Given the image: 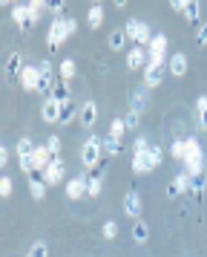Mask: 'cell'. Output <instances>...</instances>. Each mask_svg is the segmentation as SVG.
Segmentation results:
<instances>
[{
  "mask_svg": "<svg viewBox=\"0 0 207 257\" xmlns=\"http://www.w3.org/2000/svg\"><path fill=\"white\" fill-rule=\"evenodd\" d=\"M184 171L190 176L196 174H204V153H202V145L196 136L187 139V156H184Z\"/></svg>",
  "mask_w": 207,
  "mask_h": 257,
  "instance_id": "obj_1",
  "label": "cell"
},
{
  "mask_svg": "<svg viewBox=\"0 0 207 257\" xmlns=\"http://www.w3.org/2000/svg\"><path fill=\"white\" fill-rule=\"evenodd\" d=\"M38 18H40V15L34 12L29 3H14V6H12V21L18 24L20 32H32L34 24H38Z\"/></svg>",
  "mask_w": 207,
  "mask_h": 257,
  "instance_id": "obj_2",
  "label": "cell"
},
{
  "mask_svg": "<svg viewBox=\"0 0 207 257\" xmlns=\"http://www.w3.org/2000/svg\"><path fill=\"white\" fill-rule=\"evenodd\" d=\"M104 156V139L101 136H90V139L84 142V148H80V162L84 168H98Z\"/></svg>",
  "mask_w": 207,
  "mask_h": 257,
  "instance_id": "obj_3",
  "label": "cell"
},
{
  "mask_svg": "<svg viewBox=\"0 0 207 257\" xmlns=\"http://www.w3.org/2000/svg\"><path fill=\"white\" fill-rule=\"evenodd\" d=\"M38 70H40V78H38V90H34V93H40L44 98H52V90H55V81H52V61H40Z\"/></svg>",
  "mask_w": 207,
  "mask_h": 257,
  "instance_id": "obj_4",
  "label": "cell"
},
{
  "mask_svg": "<svg viewBox=\"0 0 207 257\" xmlns=\"http://www.w3.org/2000/svg\"><path fill=\"white\" fill-rule=\"evenodd\" d=\"M66 26H64V15L60 18H52V24H49V32H46V47L49 49H58L64 41H66Z\"/></svg>",
  "mask_w": 207,
  "mask_h": 257,
  "instance_id": "obj_5",
  "label": "cell"
},
{
  "mask_svg": "<svg viewBox=\"0 0 207 257\" xmlns=\"http://www.w3.org/2000/svg\"><path fill=\"white\" fill-rule=\"evenodd\" d=\"M164 52H167V35L158 32V35H152V41H150V47H147L150 64H167L164 61Z\"/></svg>",
  "mask_w": 207,
  "mask_h": 257,
  "instance_id": "obj_6",
  "label": "cell"
},
{
  "mask_svg": "<svg viewBox=\"0 0 207 257\" xmlns=\"http://www.w3.org/2000/svg\"><path fill=\"white\" fill-rule=\"evenodd\" d=\"M147 104H150V87L147 84H138L136 90L130 93V110L132 113H144Z\"/></svg>",
  "mask_w": 207,
  "mask_h": 257,
  "instance_id": "obj_7",
  "label": "cell"
},
{
  "mask_svg": "<svg viewBox=\"0 0 207 257\" xmlns=\"http://www.w3.org/2000/svg\"><path fill=\"white\" fill-rule=\"evenodd\" d=\"M40 176H44L46 185H58V182L64 179V159H60V153H55V156H52L49 168H46V171H44Z\"/></svg>",
  "mask_w": 207,
  "mask_h": 257,
  "instance_id": "obj_8",
  "label": "cell"
},
{
  "mask_svg": "<svg viewBox=\"0 0 207 257\" xmlns=\"http://www.w3.org/2000/svg\"><path fill=\"white\" fill-rule=\"evenodd\" d=\"M167 72H170L167 70V64H147V67H144V84L152 90V87H158V84L164 81Z\"/></svg>",
  "mask_w": 207,
  "mask_h": 257,
  "instance_id": "obj_9",
  "label": "cell"
},
{
  "mask_svg": "<svg viewBox=\"0 0 207 257\" xmlns=\"http://www.w3.org/2000/svg\"><path fill=\"white\" fill-rule=\"evenodd\" d=\"M141 208H144V202L138 197V191H130L124 197V214L126 217H132V220H141Z\"/></svg>",
  "mask_w": 207,
  "mask_h": 257,
  "instance_id": "obj_10",
  "label": "cell"
},
{
  "mask_svg": "<svg viewBox=\"0 0 207 257\" xmlns=\"http://www.w3.org/2000/svg\"><path fill=\"white\" fill-rule=\"evenodd\" d=\"M150 58H147V49L144 47H132L130 52H126V67L130 70H141V67H147Z\"/></svg>",
  "mask_w": 207,
  "mask_h": 257,
  "instance_id": "obj_11",
  "label": "cell"
},
{
  "mask_svg": "<svg viewBox=\"0 0 207 257\" xmlns=\"http://www.w3.org/2000/svg\"><path fill=\"white\" fill-rule=\"evenodd\" d=\"M40 118H44L46 124H55L58 118H60V104H58L55 98H44V104H40Z\"/></svg>",
  "mask_w": 207,
  "mask_h": 257,
  "instance_id": "obj_12",
  "label": "cell"
},
{
  "mask_svg": "<svg viewBox=\"0 0 207 257\" xmlns=\"http://www.w3.org/2000/svg\"><path fill=\"white\" fill-rule=\"evenodd\" d=\"M38 78H40V70H38V64H26V70L20 72V84L23 90H38Z\"/></svg>",
  "mask_w": 207,
  "mask_h": 257,
  "instance_id": "obj_13",
  "label": "cell"
},
{
  "mask_svg": "<svg viewBox=\"0 0 207 257\" xmlns=\"http://www.w3.org/2000/svg\"><path fill=\"white\" fill-rule=\"evenodd\" d=\"M23 70H26V64H23V55H20V52H12L9 58H6V81L18 78Z\"/></svg>",
  "mask_w": 207,
  "mask_h": 257,
  "instance_id": "obj_14",
  "label": "cell"
},
{
  "mask_svg": "<svg viewBox=\"0 0 207 257\" xmlns=\"http://www.w3.org/2000/svg\"><path fill=\"white\" fill-rule=\"evenodd\" d=\"M167 70H170V75H176V78L187 75V55H184V52H172L170 61H167Z\"/></svg>",
  "mask_w": 207,
  "mask_h": 257,
  "instance_id": "obj_15",
  "label": "cell"
},
{
  "mask_svg": "<svg viewBox=\"0 0 207 257\" xmlns=\"http://www.w3.org/2000/svg\"><path fill=\"white\" fill-rule=\"evenodd\" d=\"M78 118H80V124H84V127H92V124L98 121V104H95V101H84V104H80Z\"/></svg>",
  "mask_w": 207,
  "mask_h": 257,
  "instance_id": "obj_16",
  "label": "cell"
},
{
  "mask_svg": "<svg viewBox=\"0 0 207 257\" xmlns=\"http://www.w3.org/2000/svg\"><path fill=\"white\" fill-rule=\"evenodd\" d=\"M86 194V176H72L66 182V197L69 199H80Z\"/></svg>",
  "mask_w": 207,
  "mask_h": 257,
  "instance_id": "obj_17",
  "label": "cell"
},
{
  "mask_svg": "<svg viewBox=\"0 0 207 257\" xmlns=\"http://www.w3.org/2000/svg\"><path fill=\"white\" fill-rule=\"evenodd\" d=\"M49 162H52V153H49V148H46V145H38V148H34V168L44 174L46 168H49Z\"/></svg>",
  "mask_w": 207,
  "mask_h": 257,
  "instance_id": "obj_18",
  "label": "cell"
},
{
  "mask_svg": "<svg viewBox=\"0 0 207 257\" xmlns=\"http://www.w3.org/2000/svg\"><path fill=\"white\" fill-rule=\"evenodd\" d=\"M193 113H196V121H198V127L207 130V95H198V98H196Z\"/></svg>",
  "mask_w": 207,
  "mask_h": 257,
  "instance_id": "obj_19",
  "label": "cell"
},
{
  "mask_svg": "<svg viewBox=\"0 0 207 257\" xmlns=\"http://www.w3.org/2000/svg\"><path fill=\"white\" fill-rule=\"evenodd\" d=\"M26 179H29V191H32V199H44L46 197V182H44V176H26Z\"/></svg>",
  "mask_w": 207,
  "mask_h": 257,
  "instance_id": "obj_20",
  "label": "cell"
},
{
  "mask_svg": "<svg viewBox=\"0 0 207 257\" xmlns=\"http://www.w3.org/2000/svg\"><path fill=\"white\" fill-rule=\"evenodd\" d=\"M78 113H80V107L72 104V98L64 101V104H60V118H58V124H72V118L78 116Z\"/></svg>",
  "mask_w": 207,
  "mask_h": 257,
  "instance_id": "obj_21",
  "label": "cell"
},
{
  "mask_svg": "<svg viewBox=\"0 0 207 257\" xmlns=\"http://www.w3.org/2000/svg\"><path fill=\"white\" fill-rule=\"evenodd\" d=\"M132 171H136L138 176H141V174H150V171H152L147 151H144V153H132Z\"/></svg>",
  "mask_w": 207,
  "mask_h": 257,
  "instance_id": "obj_22",
  "label": "cell"
},
{
  "mask_svg": "<svg viewBox=\"0 0 207 257\" xmlns=\"http://www.w3.org/2000/svg\"><path fill=\"white\" fill-rule=\"evenodd\" d=\"M204 185H207V176H204V174H196L193 179H190V191H187V194H190L193 199H202V194H204Z\"/></svg>",
  "mask_w": 207,
  "mask_h": 257,
  "instance_id": "obj_23",
  "label": "cell"
},
{
  "mask_svg": "<svg viewBox=\"0 0 207 257\" xmlns=\"http://www.w3.org/2000/svg\"><path fill=\"white\" fill-rule=\"evenodd\" d=\"M132 240H136V243H141V245L150 240V225H147L144 220H136V222H132Z\"/></svg>",
  "mask_w": 207,
  "mask_h": 257,
  "instance_id": "obj_24",
  "label": "cell"
},
{
  "mask_svg": "<svg viewBox=\"0 0 207 257\" xmlns=\"http://www.w3.org/2000/svg\"><path fill=\"white\" fill-rule=\"evenodd\" d=\"M86 24H90L92 29H98V26L104 24V6H101V3L90 6V12H86Z\"/></svg>",
  "mask_w": 207,
  "mask_h": 257,
  "instance_id": "obj_25",
  "label": "cell"
},
{
  "mask_svg": "<svg viewBox=\"0 0 207 257\" xmlns=\"http://www.w3.org/2000/svg\"><path fill=\"white\" fill-rule=\"evenodd\" d=\"M126 32L124 29H115V32H110V49H124L126 47Z\"/></svg>",
  "mask_w": 207,
  "mask_h": 257,
  "instance_id": "obj_26",
  "label": "cell"
},
{
  "mask_svg": "<svg viewBox=\"0 0 207 257\" xmlns=\"http://www.w3.org/2000/svg\"><path fill=\"white\" fill-rule=\"evenodd\" d=\"M170 156L172 159H178V162H184V156H187V139H176L170 145Z\"/></svg>",
  "mask_w": 207,
  "mask_h": 257,
  "instance_id": "obj_27",
  "label": "cell"
},
{
  "mask_svg": "<svg viewBox=\"0 0 207 257\" xmlns=\"http://www.w3.org/2000/svg\"><path fill=\"white\" fill-rule=\"evenodd\" d=\"M75 72H78V67H75V61H72V58L60 61V78H64V81H72V78H75Z\"/></svg>",
  "mask_w": 207,
  "mask_h": 257,
  "instance_id": "obj_28",
  "label": "cell"
},
{
  "mask_svg": "<svg viewBox=\"0 0 207 257\" xmlns=\"http://www.w3.org/2000/svg\"><path fill=\"white\" fill-rule=\"evenodd\" d=\"M52 98H55L58 104H64V101H69V81L55 84V90H52Z\"/></svg>",
  "mask_w": 207,
  "mask_h": 257,
  "instance_id": "obj_29",
  "label": "cell"
},
{
  "mask_svg": "<svg viewBox=\"0 0 207 257\" xmlns=\"http://www.w3.org/2000/svg\"><path fill=\"white\" fill-rule=\"evenodd\" d=\"M124 130H126L124 118H112V121H110V133H106V136H110V139H118V142H121Z\"/></svg>",
  "mask_w": 207,
  "mask_h": 257,
  "instance_id": "obj_30",
  "label": "cell"
},
{
  "mask_svg": "<svg viewBox=\"0 0 207 257\" xmlns=\"http://www.w3.org/2000/svg\"><path fill=\"white\" fill-rule=\"evenodd\" d=\"M26 257H49V245H46L44 240H34V243L29 245Z\"/></svg>",
  "mask_w": 207,
  "mask_h": 257,
  "instance_id": "obj_31",
  "label": "cell"
},
{
  "mask_svg": "<svg viewBox=\"0 0 207 257\" xmlns=\"http://www.w3.org/2000/svg\"><path fill=\"white\" fill-rule=\"evenodd\" d=\"M118 153H121V142L104 136V156H118Z\"/></svg>",
  "mask_w": 207,
  "mask_h": 257,
  "instance_id": "obj_32",
  "label": "cell"
},
{
  "mask_svg": "<svg viewBox=\"0 0 207 257\" xmlns=\"http://www.w3.org/2000/svg\"><path fill=\"white\" fill-rule=\"evenodd\" d=\"M198 12H202V6H198L196 0H187V6H184V18H187L190 24H196V21H198Z\"/></svg>",
  "mask_w": 207,
  "mask_h": 257,
  "instance_id": "obj_33",
  "label": "cell"
},
{
  "mask_svg": "<svg viewBox=\"0 0 207 257\" xmlns=\"http://www.w3.org/2000/svg\"><path fill=\"white\" fill-rule=\"evenodd\" d=\"M34 148H38V145H34L32 139H20V142H18V159H23V156H32Z\"/></svg>",
  "mask_w": 207,
  "mask_h": 257,
  "instance_id": "obj_34",
  "label": "cell"
},
{
  "mask_svg": "<svg viewBox=\"0 0 207 257\" xmlns=\"http://www.w3.org/2000/svg\"><path fill=\"white\" fill-rule=\"evenodd\" d=\"M101 188H104L101 176H86V194H90V197H98Z\"/></svg>",
  "mask_w": 207,
  "mask_h": 257,
  "instance_id": "obj_35",
  "label": "cell"
},
{
  "mask_svg": "<svg viewBox=\"0 0 207 257\" xmlns=\"http://www.w3.org/2000/svg\"><path fill=\"white\" fill-rule=\"evenodd\" d=\"M138 29H141V21H136V18H130V21H126V26H124V32H126V38H130L132 44L138 41Z\"/></svg>",
  "mask_w": 207,
  "mask_h": 257,
  "instance_id": "obj_36",
  "label": "cell"
},
{
  "mask_svg": "<svg viewBox=\"0 0 207 257\" xmlns=\"http://www.w3.org/2000/svg\"><path fill=\"white\" fill-rule=\"evenodd\" d=\"M147 156H150V165H152V171H156V168L161 165V159H164V151H161L158 145H152V148L147 151Z\"/></svg>",
  "mask_w": 207,
  "mask_h": 257,
  "instance_id": "obj_37",
  "label": "cell"
},
{
  "mask_svg": "<svg viewBox=\"0 0 207 257\" xmlns=\"http://www.w3.org/2000/svg\"><path fill=\"white\" fill-rule=\"evenodd\" d=\"M104 237H106V240H115V237H118V222L115 220L104 222Z\"/></svg>",
  "mask_w": 207,
  "mask_h": 257,
  "instance_id": "obj_38",
  "label": "cell"
},
{
  "mask_svg": "<svg viewBox=\"0 0 207 257\" xmlns=\"http://www.w3.org/2000/svg\"><path fill=\"white\" fill-rule=\"evenodd\" d=\"M124 124H126V130H136L138 124H141V113H132V110H130L124 116Z\"/></svg>",
  "mask_w": 207,
  "mask_h": 257,
  "instance_id": "obj_39",
  "label": "cell"
},
{
  "mask_svg": "<svg viewBox=\"0 0 207 257\" xmlns=\"http://www.w3.org/2000/svg\"><path fill=\"white\" fill-rule=\"evenodd\" d=\"M152 145L147 142V136H136V142H132V151L136 153H144V151H150Z\"/></svg>",
  "mask_w": 207,
  "mask_h": 257,
  "instance_id": "obj_40",
  "label": "cell"
},
{
  "mask_svg": "<svg viewBox=\"0 0 207 257\" xmlns=\"http://www.w3.org/2000/svg\"><path fill=\"white\" fill-rule=\"evenodd\" d=\"M0 197H3V199L12 197V179H9V176H3V179H0Z\"/></svg>",
  "mask_w": 207,
  "mask_h": 257,
  "instance_id": "obj_41",
  "label": "cell"
},
{
  "mask_svg": "<svg viewBox=\"0 0 207 257\" xmlns=\"http://www.w3.org/2000/svg\"><path fill=\"white\" fill-rule=\"evenodd\" d=\"M64 26H66V35L69 38L78 32V21H75V18H69V15H64Z\"/></svg>",
  "mask_w": 207,
  "mask_h": 257,
  "instance_id": "obj_42",
  "label": "cell"
},
{
  "mask_svg": "<svg viewBox=\"0 0 207 257\" xmlns=\"http://www.w3.org/2000/svg\"><path fill=\"white\" fill-rule=\"evenodd\" d=\"M46 148H49V153L55 156V153H60V136H49L46 139Z\"/></svg>",
  "mask_w": 207,
  "mask_h": 257,
  "instance_id": "obj_43",
  "label": "cell"
},
{
  "mask_svg": "<svg viewBox=\"0 0 207 257\" xmlns=\"http://www.w3.org/2000/svg\"><path fill=\"white\" fill-rule=\"evenodd\" d=\"M196 44H198V47H207V24L198 26V38H196Z\"/></svg>",
  "mask_w": 207,
  "mask_h": 257,
  "instance_id": "obj_44",
  "label": "cell"
},
{
  "mask_svg": "<svg viewBox=\"0 0 207 257\" xmlns=\"http://www.w3.org/2000/svg\"><path fill=\"white\" fill-rule=\"evenodd\" d=\"M6 162H9V148H6V145H3V148H0V165H3V168H6Z\"/></svg>",
  "mask_w": 207,
  "mask_h": 257,
  "instance_id": "obj_45",
  "label": "cell"
},
{
  "mask_svg": "<svg viewBox=\"0 0 207 257\" xmlns=\"http://www.w3.org/2000/svg\"><path fill=\"white\" fill-rule=\"evenodd\" d=\"M170 6L176 9V12H184V6H187V3H184V0H172Z\"/></svg>",
  "mask_w": 207,
  "mask_h": 257,
  "instance_id": "obj_46",
  "label": "cell"
}]
</instances>
